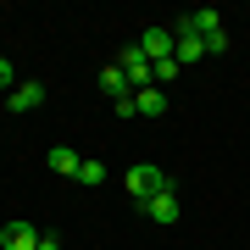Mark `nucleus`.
I'll list each match as a JSON object with an SVG mask.
<instances>
[{
  "label": "nucleus",
  "mask_w": 250,
  "mask_h": 250,
  "mask_svg": "<svg viewBox=\"0 0 250 250\" xmlns=\"http://www.w3.org/2000/svg\"><path fill=\"white\" fill-rule=\"evenodd\" d=\"M167 184H172V178H167V172L156 167V161H139V167H128V178H123V189H128V195H134L139 206L150 200V195H161Z\"/></svg>",
  "instance_id": "obj_1"
},
{
  "label": "nucleus",
  "mask_w": 250,
  "mask_h": 250,
  "mask_svg": "<svg viewBox=\"0 0 250 250\" xmlns=\"http://www.w3.org/2000/svg\"><path fill=\"white\" fill-rule=\"evenodd\" d=\"M172 45H178V39H172V28H145L139 34V50H145V62H178V56H172Z\"/></svg>",
  "instance_id": "obj_2"
},
{
  "label": "nucleus",
  "mask_w": 250,
  "mask_h": 250,
  "mask_svg": "<svg viewBox=\"0 0 250 250\" xmlns=\"http://www.w3.org/2000/svg\"><path fill=\"white\" fill-rule=\"evenodd\" d=\"M117 67L128 72V83H134V95H139V89H150V83H156V72H150V62H145V50H139V45H128L123 56H117Z\"/></svg>",
  "instance_id": "obj_3"
},
{
  "label": "nucleus",
  "mask_w": 250,
  "mask_h": 250,
  "mask_svg": "<svg viewBox=\"0 0 250 250\" xmlns=\"http://www.w3.org/2000/svg\"><path fill=\"white\" fill-rule=\"evenodd\" d=\"M145 217H150V223H161V228H172V223H178V195H172V184L161 189V195L145 200Z\"/></svg>",
  "instance_id": "obj_4"
},
{
  "label": "nucleus",
  "mask_w": 250,
  "mask_h": 250,
  "mask_svg": "<svg viewBox=\"0 0 250 250\" xmlns=\"http://www.w3.org/2000/svg\"><path fill=\"white\" fill-rule=\"evenodd\" d=\"M39 239H45V233L28 228V223H6L0 228V250H39Z\"/></svg>",
  "instance_id": "obj_5"
},
{
  "label": "nucleus",
  "mask_w": 250,
  "mask_h": 250,
  "mask_svg": "<svg viewBox=\"0 0 250 250\" xmlns=\"http://www.w3.org/2000/svg\"><path fill=\"white\" fill-rule=\"evenodd\" d=\"M34 106H45V83H17V89L6 95V111H34Z\"/></svg>",
  "instance_id": "obj_6"
},
{
  "label": "nucleus",
  "mask_w": 250,
  "mask_h": 250,
  "mask_svg": "<svg viewBox=\"0 0 250 250\" xmlns=\"http://www.w3.org/2000/svg\"><path fill=\"white\" fill-rule=\"evenodd\" d=\"M45 161H50V172H56V178H78V167H83L72 145H56V150H50Z\"/></svg>",
  "instance_id": "obj_7"
},
{
  "label": "nucleus",
  "mask_w": 250,
  "mask_h": 250,
  "mask_svg": "<svg viewBox=\"0 0 250 250\" xmlns=\"http://www.w3.org/2000/svg\"><path fill=\"white\" fill-rule=\"evenodd\" d=\"M178 28H189V34H217V28H223V11H211V6H206V11H189V17H178Z\"/></svg>",
  "instance_id": "obj_8"
},
{
  "label": "nucleus",
  "mask_w": 250,
  "mask_h": 250,
  "mask_svg": "<svg viewBox=\"0 0 250 250\" xmlns=\"http://www.w3.org/2000/svg\"><path fill=\"white\" fill-rule=\"evenodd\" d=\"M100 89H106L111 100H123V95H134V83H128V72L111 62V67H100Z\"/></svg>",
  "instance_id": "obj_9"
},
{
  "label": "nucleus",
  "mask_w": 250,
  "mask_h": 250,
  "mask_svg": "<svg viewBox=\"0 0 250 250\" xmlns=\"http://www.w3.org/2000/svg\"><path fill=\"white\" fill-rule=\"evenodd\" d=\"M134 111H139V117H161V111H167V95H161V83H150V89H139V95H134Z\"/></svg>",
  "instance_id": "obj_10"
},
{
  "label": "nucleus",
  "mask_w": 250,
  "mask_h": 250,
  "mask_svg": "<svg viewBox=\"0 0 250 250\" xmlns=\"http://www.w3.org/2000/svg\"><path fill=\"white\" fill-rule=\"evenodd\" d=\"M78 184H106V167H100V161H83V167H78Z\"/></svg>",
  "instance_id": "obj_11"
},
{
  "label": "nucleus",
  "mask_w": 250,
  "mask_h": 250,
  "mask_svg": "<svg viewBox=\"0 0 250 250\" xmlns=\"http://www.w3.org/2000/svg\"><path fill=\"white\" fill-rule=\"evenodd\" d=\"M228 50V34H223V28H217V34H206V56H223Z\"/></svg>",
  "instance_id": "obj_12"
},
{
  "label": "nucleus",
  "mask_w": 250,
  "mask_h": 250,
  "mask_svg": "<svg viewBox=\"0 0 250 250\" xmlns=\"http://www.w3.org/2000/svg\"><path fill=\"white\" fill-rule=\"evenodd\" d=\"M150 72H156V83H172V78H178V62H156Z\"/></svg>",
  "instance_id": "obj_13"
},
{
  "label": "nucleus",
  "mask_w": 250,
  "mask_h": 250,
  "mask_svg": "<svg viewBox=\"0 0 250 250\" xmlns=\"http://www.w3.org/2000/svg\"><path fill=\"white\" fill-rule=\"evenodd\" d=\"M0 89H6V95L17 89V72H11V62H6V56H0Z\"/></svg>",
  "instance_id": "obj_14"
},
{
  "label": "nucleus",
  "mask_w": 250,
  "mask_h": 250,
  "mask_svg": "<svg viewBox=\"0 0 250 250\" xmlns=\"http://www.w3.org/2000/svg\"><path fill=\"white\" fill-rule=\"evenodd\" d=\"M39 250H62V239H56V233H45V239H39Z\"/></svg>",
  "instance_id": "obj_15"
}]
</instances>
